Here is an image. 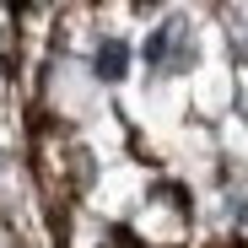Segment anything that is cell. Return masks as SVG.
<instances>
[{
    "label": "cell",
    "instance_id": "1",
    "mask_svg": "<svg viewBox=\"0 0 248 248\" xmlns=\"http://www.w3.org/2000/svg\"><path fill=\"white\" fill-rule=\"evenodd\" d=\"M124 65H130V44H119V38H108V44L97 49V76L103 81H119Z\"/></svg>",
    "mask_w": 248,
    "mask_h": 248
}]
</instances>
